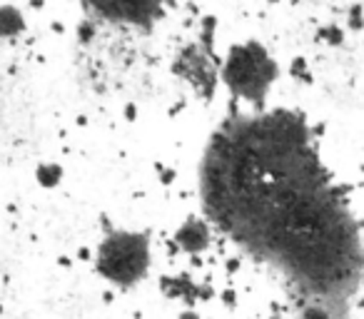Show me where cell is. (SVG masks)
<instances>
[{"label":"cell","mask_w":364,"mask_h":319,"mask_svg":"<svg viewBox=\"0 0 364 319\" xmlns=\"http://www.w3.org/2000/svg\"><path fill=\"white\" fill-rule=\"evenodd\" d=\"M36 178H38V183H41L43 188H55V185L63 180V168H60V165H55V163H43V165H38Z\"/></svg>","instance_id":"8992f818"},{"label":"cell","mask_w":364,"mask_h":319,"mask_svg":"<svg viewBox=\"0 0 364 319\" xmlns=\"http://www.w3.org/2000/svg\"><path fill=\"white\" fill-rule=\"evenodd\" d=\"M175 242L180 244V247L185 249V252H190V254L203 252V249H208V244H210V229H208V225H205L203 220H198V217L185 220V222H182L180 227H177Z\"/></svg>","instance_id":"277c9868"},{"label":"cell","mask_w":364,"mask_h":319,"mask_svg":"<svg viewBox=\"0 0 364 319\" xmlns=\"http://www.w3.org/2000/svg\"><path fill=\"white\" fill-rule=\"evenodd\" d=\"M23 31V16L13 6L0 8V36L3 38H16Z\"/></svg>","instance_id":"5b68a950"},{"label":"cell","mask_w":364,"mask_h":319,"mask_svg":"<svg viewBox=\"0 0 364 319\" xmlns=\"http://www.w3.org/2000/svg\"><path fill=\"white\" fill-rule=\"evenodd\" d=\"M150 267V239L142 232H112L97 249V272L117 287H132Z\"/></svg>","instance_id":"7a4b0ae2"},{"label":"cell","mask_w":364,"mask_h":319,"mask_svg":"<svg viewBox=\"0 0 364 319\" xmlns=\"http://www.w3.org/2000/svg\"><path fill=\"white\" fill-rule=\"evenodd\" d=\"M274 77H277V65L259 43L250 40L242 45H232V50L228 53L223 80L232 90V95L250 102H262Z\"/></svg>","instance_id":"6da1fadb"},{"label":"cell","mask_w":364,"mask_h":319,"mask_svg":"<svg viewBox=\"0 0 364 319\" xmlns=\"http://www.w3.org/2000/svg\"><path fill=\"white\" fill-rule=\"evenodd\" d=\"M180 319H200L198 314H193V312H185V314H180Z\"/></svg>","instance_id":"ba28073f"},{"label":"cell","mask_w":364,"mask_h":319,"mask_svg":"<svg viewBox=\"0 0 364 319\" xmlns=\"http://www.w3.org/2000/svg\"><path fill=\"white\" fill-rule=\"evenodd\" d=\"M302 319H332L329 317L324 309H319V307H307L304 309V314H302Z\"/></svg>","instance_id":"52a82bcc"},{"label":"cell","mask_w":364,"mask_h":319,"mask_svg":"<svg viewBox=\"0 0 364 319\" xmlns=\"http://www.w3.org/2000/svg\"><path fill=\"white\" fill-rule=\"evenodd\" d=\"M97 13L107 16L110 21H122L132 23V26H147L162 13V8L157 3H130V0H122V3H95Z\"/></svg>","instance_id":"3957f363"}]
</instances>
